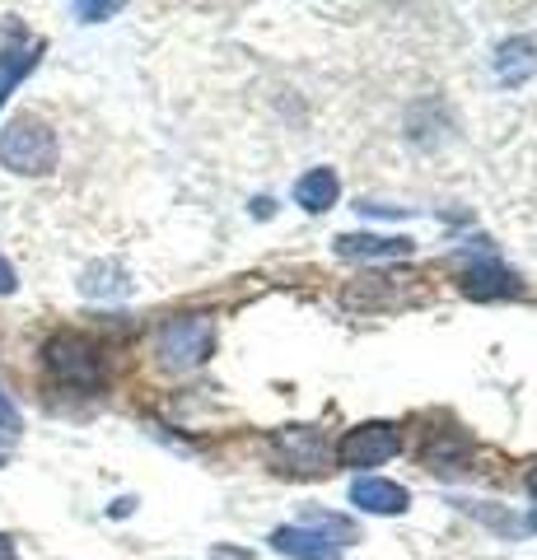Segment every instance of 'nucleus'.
Listing matches in <instances>:
<instances>
[{"label":"nucleus","mask_w":537,"mask_h":560,"mask_svg":"<svg viewBox=\"0 0 537 560\" xmlns=\"http://www.w3.org/2000/svg\"><path fill=\"white\" fill-rule=\"evenodd\" d=\"M0 164L24 178H38L57 164V136L38 117H14L10 127H0Z\"/></svg>","instance_id":"obj_1"},{"label":"nucleus","mask_w":537,"mask_h":560,"mask_svg":"<svg viewBox=\"0 0 537 560\" xmlns=\"http://www.w3.org/2000/svg\"><path fill=\"white\" fill-rule=\"evenodd\" d=\"M43 355H47L51 378L66 383V388L94 393L98 383H103V355H98V346H90L84 337H75V331H61V337H51Z\"/></svg>","instance_id":"obj_2"},{"label":"nucleus","mask_w":537,"mask_h":560,"mask_svg":"<svg viewBox=\"0 0 537 560\" xmlns=\"http://www.w3.org/2000/svg\"><path fill=\"white\" fill-rule=\"evenodd\" d=\"M211 346H215V323L211 318H173V323H164V331H160V364L164 370H173V374H183V370H197V364L211 355Z\"/></svg>","instance_id":"obj_3"},{"label":"nucleus","mask_w":537,"mask_h":560,"mask_svg":"<svg viewBox=\"0 0 537 560\" xmlns=\"http://www.w3.org/2000/svg\"><path fill=\"white\" fill-rule=\"evenodd\" d=\"M271 453H276V467L294 471V477H318L332 463V444L327 434L314 425H285L271 434Z\"/></svg>","instance_id":"obj_4"},{"label":"nucleus","mask_w":537,"mask_h":560,"mask_svg":"<svg viewBox=\"0 0 537 560\" xmlns=\"http://www.w3.org/2000/svg\"><path fill=\"white\" fill-rule=\"evenodd\" d=\"M397 448H402L397 425H388V420H370V425L346 430V440L337 444V458L346 467H384Z\"/></svg>","instance_id":"obj_5"},{"label":"nucleus","mask_w":537,"mask_h":560,"mask_svg":"<svg viewBox=\"0 0 537 560\" xmlns=\"http://www.w3.org/2000/svg\"><path fill=\"white\" fill-rule=\"evenodd\" d=\"M351 504L360 514H407L411 510V495L407 486L384 481V477H355L351 486Z\"/></svg>","instance_id":"obj_6"},{"label":"nucleus","mask_w":537,"mask_h":560,"mask_svg":"<svg viewBox=\"0 0 537 560\" xmlns=\"http://www.w3.org/2000/svg\"><path fill=\"white\" fill-rule=\"evenodd\" d=\"M271 547L290 556V560H341V547L327 541L323 533H314L308 523H294V528H276L271 533Z\"/></svg>","instance_id":"obj_7"},{"label":"nucleus","mask_w":537,"mask_h":560,"mask_svg":"<svg viewBox=\"0 0 537 560\" xmlns=\"http://www.w3.org/2000/svg\"><path fill=\"white\" fill-rule=\"evenodd\" d=\"M43 57V43H10L0 47V108H5V98L20 90V80L28 75L33 66Z\"/></svg>","instance_id":"obj_8"},{"label":"nucleus","mask_w":537,"mask_h":560,"mask_svg":"<svg viewBox=\"0 0 537 560\" xmlns=\"http://www.w3.org/2000/svg\"><path fill=\"white\" fill-rule=\"evenodd\" d=\"M337 197H341V183H337L332 168H314L294 183V201H300L308 215H323L327 206H337Z\"/></svg>","instance_id":"obj_9"},{"label":"nucleus","mask_w":537,"mask_h":560,"mask_svg":"<svg viewBox=\"0 0 537 560\" xmlns=\"http://www.w3.org/2000/svg\"><path fill=\"white\" fill-rule=\"evenodd\" d=\"M463 290L472 294V300H505V294H518L514 276L500 267V261H481V267H472L463 280Z\"/></svg>","instance_id":"obj_10"},{"label":"nucleus","mask_w":537,"mask_h":560,"mask_svg":"<svg viewBox=\"0 0 537 560\" xmlns=\"http://www.w3.org/2000/svg\"><path fill=\"white\" fill-rule=\"evenodd\" d=\"M341 257H411V238H384V234H341Z\"/></svg>","instance_id":"obj_11"},{"label":"nucleus","mask_w":537,"mask_h":560,"mask_svg":"<svg viewBox=\"0 0 537 560\" xmlns=\"http://www.w3.org/2000/svg\"><path fill=\"white\" fill-rule=\"evenodd\" d=\"M80 290L90 300H117V294H127V271L117 261H94V267H84Z\"/></svg>","instance_id":"obj_12"},{"label":"nucleus","mask_w":537,"mask_h":560,"mask_svg":"<svg viewBox=\"0 0 537 560\" xmlns=\"http://www.w3.org/2000/svg\"><path fill=\"white\" fill-rule=\"evenodd\" d=\"M533 66H537V57H533V43L528 38H514V43H505L500 47V75L505 80H524V75H533Z\"/></svg>","instance_id":"obj_13"},{"label":"nucleus","mask_w":537,"mask_h":560,"mask_svg":"<svg viewBox=\"0 0 537 560\" xmlns=\"http://www.w3.org/2000/svg\"><path fill=\"white\" fill-rule=\"evenodd\" d=\"M14 430H20V411H14L10 397L0 393V434H14Z\"/></svg>","instance_id":"obj_14"},{"label":"nucleus","mask_w":537,"mask_h":560,"mask_svg":"<svg viewBox=\"0 0 537 560\" xmlns=\"http://www.w3.org/2000/svg\"><path fill=\"white\" fill-rule=\"evenodd\" d=\"M122 5H75V14L80 20H90V24H98V20H108V14H117Z\"/></svg>","instance_id":"obj_15"},{"label":"nucleus","mask_w":537,"mask_h":560,"mask_svg":"<svg viewBox=\"0 0 537 560\" xmlns=\"http://www.w3.org/2000/svg\"><path fill=\"white\" fill-rule=\"evenodd\" d=\"M14 285H20V280H14V267L0 257V294H14Z\"/></svg>","instance_id":"obj_16"},{"label":"nucleus","mask_w":537,"mask_h":560,"mask_svg":"<svg viewBox=\"0 0 537 560\" xmlns=\"http://www.w3.org/2000/svg\"><path fill=\"white\" fill-rule=\"evenodd\" d=\"M0 560H20V551H14V541L0 533Z\"/></svg>","instance_id":"obj_17"},{"label":"nucleus","mask_w":537,"mask_h":560,"mask_svg":"<svg viewBox=\"0 0 537 560\" xmlns=\"http://www.w3.org/2000/svg\"><path fill=\"white\" fill-rule=\"evenodd\" d=\"M528 490H533V500H537V467L528 471Z\"/></svg>","instance_id":"obj_18"},{"label":"nucleus","mask_w":537,"mask_h":560,"mask_svg":"<svg viewBox=\"0 0 537 560\" xmlns=\"http://www.w3.org/2000/svg\"><path fill=\"white\" fill-rule=\"evenodd\" d=\"M528 523H533V533H537V510H533V518H528Z\"/></svg>","instance_id":"obj_19"},{"label":"nucleus","mask_w":537,"mask_h":560,"mask_svg":"<svg viewBox=\"0 0 537 560\" xmlns=\"http://www.w3.org/2000/svg\"><path fill=\"white\" fill-rule=\"evenodd\" d=\"M0 463H5V453H0Z\"/></svg>","instance_id":"obj_20"}]
</instances>
